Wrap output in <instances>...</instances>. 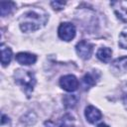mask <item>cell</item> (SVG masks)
I'll list each match as a JSON object with an SVG mask.
<instances>
[{
  "instance_id": "7",
  "label": "cell",
  "mask_w": 127,
  "mask_h": 127,
  "mask_svg": "<svg viewBox=\"0 0 127 127\" xmlns=\"http://www.w3.org/2000/svg\"><path fill=\"white\" fill-rule=\"evenodd\" d=\"M117 17L127 23V1H113L110 3Z\"/></svg>"
},
{
  "instance_id": "15",
  "label": "cell",
  "mask_w": 127,
  "mask_h": 127,
  "mask_svg": "<svg viewBox=\"0 0 127 127\" xmlns=\"http://www.w3.org/2000/svg\"><path fill=\"white\" fill-rule=\"evenodd\" d=\"M113 65L119 69H127V57L117 59L113 62Z\"/></svg>"
},
{
  "instance_id": "2",
  "label": "cell",
  "mask_w": 127,
  "mask_h": 127,
  "mask_svg": "<svg viewBox=\"0 0 127 127\" xmlns=\"http://www.w3.org/2000/svg\"><path fill=\"white\" fill-rule=\"evenodd\" d=\"M14 78H15V82L17 84H19L23 88V90L25 91L27 96L30 97V95L34 89V86L36 84L35 74L30 70L19 68V69L15 70Z\"/></svg>"
},
{
  "instance_id": "5",
  "label": "cell",
  "mask_w": 127,
  "mask_h": 127,
  "mask_svg": "<svg viewBox=\"0 0 127 127\" xmlns=\"http://www.w3.org/2000/svg\"><path fill=\"white\" fill-rule=\"evenodd\" d=\"M60 85L63 89L66 91H74L78 87V80L77 78L72 74H66L61 77L60 79Z\"/></svg>"
},
{
  "instance_id": "4",
  "label": "cell",
  "mask_w": 127,
  "mask_h": 127,
  "mask_svg": "<svg viewBox=\"0 0 127 127\" xmlns=\"http://www.w3.org/2000/svg\"><path fill=\"white\" fill-rule=\"evenodd\" d=\"M59 37L64 41H71L75 36V27L68 22L62 23L58 30Z\"/></svg>"
},
{
  "instance_id": "6",
  "label": "cell",
  "mask_w": 127,
  "mask_h": 127,
  "mask_svg": "<svg viewBox=\"0 0 127 127\" xmlns=\"http://www.w3.org/2000/svg\"><path fill=\"white\" fill-rule=\"evenodd\" d=\"M75 51L77 53V55L83 59V60H87L90 58L91 54H92V51H93V46L87 42V41H80L76 44L75 46Z\"/></svg>"
},
{
  "instance_id": "14",
  "label": "cell",
  "mask_w": 127,
  "mask_h": 127,
  "mask_svg": "<svg viewBox=\"0 0 127 127\" xmlns=\"http://www.w3.org/2000/svg\"><path fill=\"white\" fill-rule=\"evenodd\" d=\"M77 97L75 95H66L64 97V104L66 108H72L76 105Z\"/></svg>"
},
{
  "instance_id": "12",
  "label": "cell",
  "mask_w": 127,
  "mask_h": 127,
  "mask_svg": "<svg viewBox=\"0 0 127 127\" xmlns=\"http://www.w3.org/2000/svg\"><path fill=\"white\" fill-rule=\"evenodd\" d=\"M96 56H97V58H98L101 62H103V63H108V62L110 61V59H111L112 51H111V49L106 48V47L100 48V49L97 51Z\"/></svg>"
},
{
  "instance_id": "10",
  "label": "cell",
  "mask_w": 127,
  "mask_h": 127,
  "mask_svg": "<svg viewBox=\"0 0 127 127\" xmlns=\"http://www.w3.org/2000/svg\"><path fill=\"white\" fill-rule=\"evenodd\" d=\"M99 74L97 72H88L82 77V87L84 89H87L94 85L97 81Z\"/></svg>"
},
{
  "instance_id": "3",
  "label": "cell",
  "mask_w": 127,
  "mask_h": 127,
  "mask_svg": "<svg viewBox=\"0 0 127 127\" xmlns=\"http://www.w3.org/2000/svg\"><path fill=\"white\" fill-rule=\"evenodd\" d=\"M74 124V118L71 114L66 113L63 115L61 118L57 119L56 121L48 120L45 121L44 126L45 127H71Z\"/></svg>"
},
{
  "instance_id": "19",
  "label": "cell",
  "mask_w": 127,
  "mask_h": 127,
  "mask_svg": "<svg viewBox=\"0 0 127 127\" xmlns=\"http://www.w3.org/2000/svg\"><path fill=\"white\" fill-rule=\"evenodd\" d=\"M97 127H109V126H107V125H106V124H104V123H100Z\"/></svg>"
},
{
  "instance_id": "17",
  "label": "cell",
  "mask_w": 127,
  "mask_h": 127,
  "mask_svg": "<svg viewBox=\"0 0 127 127\" xmlns=\"http://www.w3.org/2000/svg\"><path fill=\"white\" fill-rule=\"evenodd\" d=\"M51 5L55 10H61L65 5V2H64V1H53V2H51Z\"/></svg>"
},
{
  "instance_id": "9",
  "label": "cell",
  "mask_w": 127,
  "mask_h": 127,
  "mask_svg": "<svg viewBox=\"0 0 127 127\" xmlns=\"http://www.w3.org/2000/svg\"><path fill=\"white\" fill-rule=\"evenodd\" d=\"M16 61L21 64L29 65V64H33L36 63L37 57L29 53H19L16 55Z\"/></svg>"
},
{
  "instance_id": "1",
  "label": "cell",
  "mask_w": 127,
  "mask_h": 127,
  "mask_svg": "<svg viewBox=\"0 0 127 127\" xmlns=\"http://www.w3.org/2000/svg\"><path fill=\"white\" fill-rule=\"evenodd\" d=\"M47 21L48 14L43 9L32 8L20 17L19 24L23 32H34L45 26Z\"/></svg>"
},
{
  "instance_id": "18",
  "label": "cell",
  "mask_w": 127,
  "mask_h": 127,
  "mask_svg": "<svg viewBox=\"0 0 127 127\" xmlns=\"http://www.w3.org/2000/svg\"><path fill=\"white\" fill-rule=\"evenodd\" d=\"M123 102H124V104L126 105V107H127V89L124 91V93H123Z\"/></svg>"
},
{
  "instance_id": "11",
  "label": "cell",
  "mask_w": 127,
  "mask_h": 127,
  "mask_svg": "<svg viewBox=\"0 0 127 127\" xmlns=\"http://www.w3.org/2000/svg\"><path fill=\"white\" fill-rule=\"evenodd\" d=\"M1 49V64L2 65H7L10 64L11 59H12V51L9 47L5 46L4 44H1L0 46Z\"/></svg>"
},
{
  "instance_id": "13",
  "label": "cell",
  "mask_w": 127,
  "mask_h": 127,
  "mask_svg": "<svg viewBox=\"0 0 127 127\" xmlns=\"http://www.w3.org/2000/svg\"><path fill=\"white\" fill-rule=\"evenodd\" d=\"M14 8H15V3L14 2H11V1H8V2L2 1V2H0V13H1V16L2 17L7 16L8 14H10L12 12V10Z\"/></svg>"
},
{
  "instance_id": "16",
  "label": "cell",
  "mask_w": 127,
  "mask_h": 127,
  "mask_svg": "<svg viewBox=\"0 0 127 127\" xmlns=\"http://www.w3.org/2000/svg\"><path fill=\"white\" fill-rule=\"evenodd\" d=\"M118 44L122 49H127V28L120 33Z\"/></svg>"
},
{
  "instance_id": "8",
  "label": "cell",
  "mask_w": 127,
  "mask_h": 127,
  "mask_svg": "<svg viewBox=\"0 0 127 127\" xmlns=\"http://www.w3.org/2000/svg\"><path fill=\"white\" fill-rule=\"evenodd\" d=\"M84 114H85V117H86V120L89 122V123H95L97 121H99L101 119V112L95 108L94 106L92 105H89L85 108V111H84Z\"/></svg>"
}]
</instances>
